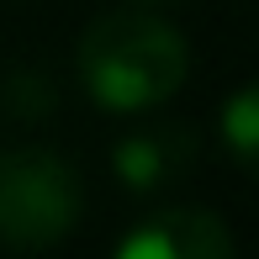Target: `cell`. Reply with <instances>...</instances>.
<instances>
[{"label":"cell","mask_w":259,"mask_h":259,"mask_svg":"<svg viewBox=\"0 0 259 259\" xmlns=\"http://www.w3.org/2000/svg\"><path fill=\"white\" fill-rule=\"evenodd\" d=\"M222 143H228L233 164L259 180V79H249V85H238L228 96V106H222Z\"/></svg>","instance_id":"obj_5"},{"label":"cell","mask_w":259,"mask_h":259,"mask_svg":"<svg viewBox=\"0 0 259 259\" xmlns=\"http://www.w3.org/2000/svg\"><path fill=\"white\" fill-rule=\"evenodd\" d=\"M85 217V185L53 148L0 154V254H37L64 243Z\"/></svg>","instance_id":"obj_2"},{"label":"cell","mask_w":259,"mask_h":259,"mask_svg":"<svg viewBox=\"0 0 259 259\" xmlns=\"http://www.w3.org/2000/svg\"><path fill=\"white\" fill-rule=\"evenodd\" d=\"M233 254H238L233 228L206 206L154 211L116 243V259H233Z\"/></svg>","instance_id":"obj_3"},{"label":"cell","mask_w":259,"mask_h":259,"mask_svg":"<svg viewBox=\"0 0 259 259\" xmlns=\"http://www.w3.org/2000/svg\"><path fill=\"white\" fill-rule=\"evenodd\" d=\"M191 74L185 37L154 11H111L96 16L79 37V85L106 111H148L164 106Z\"/></svg>","instance_id":"obj_1"},{"label":"cell","mask_w":259,"mask_h":259,"mask_svg":"<svg viewBox=\"0 0 259 259\" xmlns=\"http://www.w3.org/2000/svg\"><path fill=\"white\" fill-rule=\"evenodd\" d=\"M196 164V133L191 127H143V133L122 138L111 154V169L127 191H159V185L180 180Z\"/></svg>","instance_id":"obj_4"}]
</instances>
